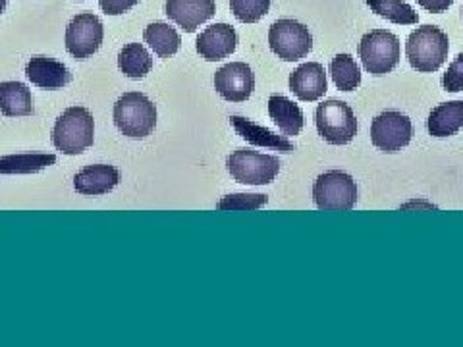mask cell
Wrapping results in <instances>:
<instances>
[{"label": "cell", "mask_w": 463, "mask_h": 347, "mask_svg": "<svg viewBox=\"0 0 463 347\" xmlns=\"http://www.w3.org/2000/svg\"><path fill=\"white\" fill-rule=\"evenodd\" d=\"M448 51H450V41L437 25L417 27L405 41V56L411 68L421 74H432L440 70L448 58Z\"/></svg>", "instance_id": "6da1fadb"}, {"label": "cell", "mask_w": 463, "mask_h": 347, "mask_svg": "<svg viewBox=\"0 0 463 347\" xmlns=\"http://www.w3.org/2000/svg\"><path fill=\"white\" fill-rule=\"evenodd\" d=\"M95 141V120L83 107L66 108L52 127L54 147L64 155H81Z\"/></svg>", "instance_id": "7a4b0ae2"}, {"label": "cell", "mask_w": 463, "mask_h": 347, "mask_svg": "<svg viewBox=\"0 0 463 347\" xmlns=\"http://www.w3.org/2000/svg\"><path fill=\"white\" fill-rule=\"evenodd\" d=\"M114 124L126 137L145 139L156 127V108L143 93H126L114 105Z\"/></svg>", "instance_id": "3957f363"}, {"label": "cell", "mask_w": 463, "mask_h": 347, "mask_svg": "<svg viewBox=\"0 0 463 347\" xmlns=\"http://www.w3.org/2000/svg\"><path fill=\"white\" fill-rule=\"evenodd\" d=\"M400 39L386 29H373L361 37L359 58L371 76H386L400 64Z\"/></svg>", "instance_id": "277c9868"}, {"label": "cell", "mask_w": 463, "mask_h": 347, "mask_svg": "<svg viewBox=\"0 0 463 347\" xmlns=\"http://www.w3.org/2000/svg\"><path fill=\"white\" fill-rule=\"evenodd\" d=\"M317 132L330 145H347L357 136V118L350 105L330 98L317 107Z\"/></svg>", "instance_id": "5b68a950"}, {"label": "cell", "mask_w": 463, "mask_h": 347, "mask_svg": "<svg viewBox=\"0 0 463 347\" xmlns=\"http://www.w3.org/2000/svg\"><path fill=\"white\" fill-rule=\"evenodd\" d=\"M313 199L321 211H352L357 202V183L345 172H325L315 180Z\"/></svg>", "instance_id": "8992f818"}, {"label": "cell", "mask_w": 463, "mask_h": 347, "mask_svg": "<svg viewBox=\"0 0 463 347\" xmlns=\"http://www.w3.org/2000/svg\"><path fill=\"white\" fill-rule=\"evenodd\" d=\"M230 176L245 185L272 183L280 172V161L272 155H260L251 149H238L226 161Z\"/></svg>", "instance_id": "52a82bcc"}, {"label": "cell", "mask_w": 463, "mask_h": 347, "mask_svg": "<svg viewBox=\"0 0 463 347\" xmlns=\"http://www.w3.org/2000/svg\"><path fill=\"white\" fill-rule=\"evenodd\" d=\"M270 51L284 62H296L313 51L309 27L296 20H279L269 29Z\"/></svg>", "instance_id": "ba28073f"}, {"label": "cell", "mask_w": 463, "mask_h": 347, "mask_svg": "<svg viewBox=\"0 0 463 347\" xmlns=\"http://www.w3.org/2000/svg\"><path fill=\"white\" fill-rule=\"evenodd\" d=\"M413 139V124L398 110H386L376 116L371 126V141L383 153H398Z\"/></svg>", "instance_id": "9c48e42d"}, {"label": "cell", "mask_w": 463, "mask_h": 347, "mask_svg": "<svg viewBox=\"0 0 463 347\" xmlns=\"http://www.w3.org/2000/svg\"><path fill=\"white\" fill-rule=\"evenodd\" d=\"M105 27L91 12L78 14L66 27V51L76 61H87L103 45Z\"/></svg>", "instance_id": "30bf717a"}, {"label": "cell", "mask_w": 463, "mask_h": 347, "mask_svg": "<svg viewBox=\"0 0 463 347\" xmlns=\"http://www.w3.org/2000/svg\"><path fill=\"white\" fill-rule=\"evenodd\" d=\"M214 89L230 103H243L253 95L255 76L245 62H232L214 74Z\"/></svg>", "instance_id": "8fae6325"}, {"label": "cell", "mask_w": 463, "mask_h": 347, "mask_svg": "<svg viewBox=\"0 0 463 347\" xmlns=\"http://www.w3.org/2000/svg\"><path fill=\"white\" fill-rule=\"evenodd\" d=\"M238 47V33L236 29L228 23H214L203 32L197 41L195 49L205 58L207 62H216L228 58L230 54L236 52Z\"/></svg>", "instance_id": "7c38bea8"}, {"label": "cell", "mask_w": 463, "mask_h": 347, "mask_svg": "<svg viewBox=\"0 0 463 347\" xmlns=\"http://www.w3.org/2000/svg\"><path fill=\"white\" fill-rule=\"evenodd\" d=\"M166 16L180 25L185 33H194L216 14L214 0H166Z\"/></svg>", "instance_id": "4fadbf2b"}, {"label": "cell", "mask_w": 463, "mask_h": 347, "mask_svg": "<svg viewBox=\"0 0 463 347\" xmlns=\"http://www.w3.org/2000/svg\"><path fill=\"white\" fill-rule=\"evenodd\" d=\"M326 74L323 64L307 62L289 74V91L303 103H315L326 93Z\"/></svg>", "instance_id": "5bb4252c"}, {"label": "cell", "mask_w": 463, "mask_h": 347, "mask_svg": "<svg viewBox=\"0 0 463 347\" xmlns=\"http://www.w3.org/2000/svg\"><path fill=\"white\" fill-rule=\"evenodd\" d=\"M25 76L33 85L49 91L62 89L71 81L70 70L62 62L52 61V58L47 56L32 58L25 66Z\"/></svg>", "instance_id": "9a60e30c"}, {"label": "cell", "mask_w": 463, "mask_h": 347, "mask_svg": "<svg viewBox=\"0 0 463 347\" xmlns=\"http://www.w3.org/2000/svg\"><path fill=\"white\" fill-rule=\"evenodd\" d=\"M120 183V172L110 164H93L85 166L76 174L74 187L76 192L87 197L107 195Z\"/></svg>", "instance_id": "2e32d148"}, {"label": "cell", "mask_w": 463, "mask_h": 347, "mask_svg": "<svg viewBox=\"0 0 463 347\" xmlns=\"http://www.w3.org/2000/svg\"><path fill=\"white\" fill-rule=\"evenodd\" d=\"M230 124L234 126L240 137H243L248 143L257 145V147H267V149H277L282 153H294L296 145L289 143L286 137H280L272 134L270 129L259 126L248 118H241V116H232Z\"/></svg>", "instance_id": "e0dca14e"}, {"label": "cell", "mask_w": 463, "mask_h": 347, "mask_svg": "<svg viewBox=\"0 0 463 347\" xmlns=\"http://www.w3.org/2000/svg\"><path fill=\"white\" fill-rule=\"evenodd\" d=\"M269 116L286 137L299 136L303 126H306V116H303L301 108L294 100L282 95H272L269 98Z\"/></svg>", "instance_id": "ac0fdd59"}, {"label": "cell", "mask_w": 463, "mask_h": 347, "mask_svg": "<svg viewBox=\"0 0 463 347\" xmlns=\"http://www.w3.org/2000/svg\"><path fill=\"white\" fill-rule=\"evenodd\" d=\"M463 127V100H452L432 108L427 120V129L432 137H450Z\"/></svg>", "instance_id": "d6986e66"}, {"label": "cell", "mask_w": 463, "mask_h": 347, "mask_svg": "<svg viewBox=\"0 0 463 347\" xmlns=\"http://www.w3.org/2000/svg\"><path fill=\"white\" fill-rule=\"evenodd\" d=\"M0 112L8 118L16 116H32L35 112L32 91L27 85L20 81H5L0 83Z\"/></svg>", "instance_id": "ffe728a7"}, {"label": "cell", "mask_w": 463, "mask_h": 347, "mask_svg": "<svg viewBox=\"0 0 463 347\" xmlns=\"http://www.w3.org/2000/svg\"><path fill=\"white\" fill-rule=\"evenodd\" d=\"M143 39L158 58H170L172 54H176L180 51L182 45V39L176 29L165 22H155L145 27Z\"/></svg>", "instance_id": "44dd1931"}, {"label": "cell", "mask_w": 463, "mask_h": 347, "mask_svg": "<svg viewBox=\"0 0 463 347\" xmlns=\"http://www.w3.org/2000/svg\"><path fill=\"white\" fill-rule=\"evenodd\" d=\"M118 68L129 80H143L153 68V58L141 42H129L118 54Z\"/></svg>", "instance_id": "7402d4cb"}, {"label": "cell", "mask_w": 463, "mask_h": 347, "mask_svg": "<svg viewBox=\"0 0 463 347\" xmlns=\"http://www.w3.org/2000/svg\"><path fill=\"white\" fill-rule=\"evenodd\" d=\"M371 12L398 25H415L419 14L403 0H365Z\"/></svg>", "instance_id": "603a6c76"}, {"label": "cell", "mask_w": 463, "mask_h": 347, "mask_svg": "<svg viewBox=\"0 0 463 347\" xmlns=\"http://www.w3.org/2000/svg\"><path fill=\"white\" fill-rule=\"evenodd\" d=\"M330 76L340 91H355L361 85V71L352 54H336L330 62Z\"/></svg>", "instance_id": "cb8c5ba5"}, {"label": "cell", "mask_w": 463, "mask_h": 347, "mask_svg": "<svg viewBox=\"0 0 463 347\" xmlns=\"http://www.w3.org/2000/svg\"><path fill=\"white\" fill-rule=\"evenodd\" d=\"M52 155H16L0 158V174H32L54 164Z\"/></svg>", "instance_id": "d4e9b609"}, {"label": "cell", "mask_w": 463, "mask_h": 347, "mask_svg": "<svg viewBox=\"0 0 463 347\" xmlns=\"http://www.w3.org/2000/svg\"><path fill=\"white\" fill-rule=\"evenodd\" d=\"M230 8L241 23H257L270 10V0H230Z\"/></svg>", "instance_id": "484cf974"}, {"label": "cell", "mask_w": 463, "mask_h": 347, "mask_svg": "<svg viewBox=\"0 0 463 347\" xmlns=\"http://www.w3.org/2000/svg\"><path fill=\"white\" fill-rule=\"evenodd\" d=\"M269 202V195L260 193H236L219 201L221 211H255Z\"/></svg>", "instance_id": "4316f807"}, {"label": "cell", "mask_w": 463, "mask_h": 347, "mask_svg": "<svg viewBox=\"0 0 463 347\" xmlns=\"http://www.w3.org/2000/svg\"><path fill=\"white\" fill-rule=\"evenodd\" d=\"M442 87L448 93L463 91V52H459L456 61L448 66L446 74L442 76Z\"/></svg>", "instance_id": "83f0119b"}, {"label": "cell", "mask_w": 463, "mask_h": 347, "mask_svg": "<svg viewBox=\"0 0 463 347\" xmlns=\"http://www.w3.org/2000/svg\"><path fill=\"white\" fill-rule=\"evenodd\" d=\"M139 5V0H99V6L109 16H120V14L132 10Z\"/></svg>", "instance_id": "f1b7e54d"}, {"label": "cell", "mask_w": 463, "mask_h": 347, "mask_svg": "<svg viewBox=\"0 0 463 347\" xmlns=\"http://www.w3.org/2000/svg\"><path fill=\"white\" fill-rule=\"evenodd\" d=\"M417 5L432 14H442L454 5V0H417Z\"/></svg>", "instance_id": "f546056e"}, {"label": "cell", "mask_w": 463, "mask_h": 347, "mask_svg": "<svg viewBox=\"0 0 463 347\" xmlns=\"http://www.w3.org/2000/svg\"><path fill=\"white\" fill-rule=\"evenodd\" d=\"M6 5H8V0H0V16H3V14H5Z\"/></svg>", "instance_id": "4dcf8cb0"}, {"label": "cell", "mask_w": 463, "mask_h": 347, "mask_svg": "<svg viewBox=\"0 0 463 347\" xmlns=\"http://www.w3.org/2000/svg\"><path fill=\"white\" fill-rule=\"evenodd\" d=\"M461 18H463V6H461Z\"/></svg>", "instance_id": "1f68e13d"}]
</instances>
